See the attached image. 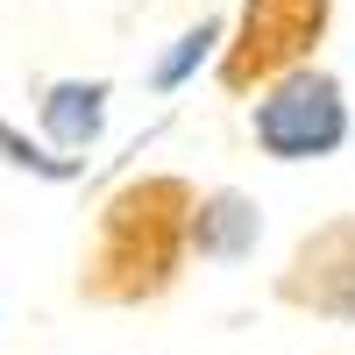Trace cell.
Instances as JSON below:
<instances>
[{
  "label": "cell",
  "instance_id": "1",
  "mask_svg": "<svg viewBox=\"0 0 355 355\" xmlns=\"http://www.w3.org/2000/svg\"><path fill=\"white\" fill-rule=\"evenodd\" d=\"M192 214L199 199L185 178H142L114 192L93 227V256L78 270V291L93 306H142L178 284V263L192 249Z\"/></svg>",
  "mask_w": 355,
  "mask_h": 355
},
{
  "label": "cell",
  "instance_id": "2",
  "mask_svg": "<svg viewBox=\"0 0 355 355\" xmlns=\"http://www.w3.org/2000/svg\"><path fill=\"white\" fill-rule=\"evenodd\" d=\"M249 135H256V150L270 164H320V157L348 150L355 114H348L341 78L320 71V64H299V71L270 78L249 100Z\"/></svg>",
  "mask_w": 355,
  "mask_h": 355
},
{
  "label": "cell",
  "instance_id": "3",
  "mask_svg": "<svg viewBox=\"0 0 355 355\" xmlns=\"http://www.w3.org/2000/svg\"><path fill=\"white\" fill-rule=\"evenodd\" d=\"M334 0H242L234 43L220 50V85L227 93H263L270 78L313 64V50L327 43Z\"/></svg>",
  "mask_w": 355,
  "mask_h": 355
},
{
  "label": "cell",
  "instance_id": "4",
  "mask_svg": "<svg viewBox=\"0 0 355 355\" xmlns=\"http://www.w3.org/2000/svg\"><path fill=\"white\" fill-rule=\"evenodd\" d=\"M277 291L291 306L327 313V320H355V214L334 220V227H320V234H306Z\"/></svg>",
  "mask_w": 355,
  "mask_h": 355
},
{
  "label": "cell",
  "instance_id": "5",
  "mask_svg": "<svg viewBox=\"0 0 355 355\" xmlns=\"http://www.w3.org/2000/svg\"><path fill=\"white\" fill-rule=\"evenodd\" d=\"M263 242V214L249 192H206L199 214H192V249L206 263H242Z\"/></svg>",
  "mask_w": 355,
  "mask_h": 355
},
{
  "label": "cell",
  "instance_id": "6",
  "mask_svg": "<svg viewBox=\"0 0 355 355\" xmlns=\"http://www.w3.org/2000/svg\"><path fill=\"white\" fill-rule=\"evenodd\" d=\"M100 121H107V85L93 78H71V85H57V93L43 100V128L57 135V150H85V142L100 135Z\"/></svg>",
  "mask_w": 355,
  "mask_h": 355
}]
</instances>
